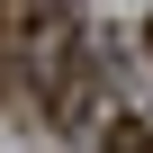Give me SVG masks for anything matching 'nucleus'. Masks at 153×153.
Here are the masks:
<instances>
[{"instance_id": "nucleus-1", "label": "nucleus", "mask_w": 153, "mask_h": 153, "mask_svg": "<svg viewBox=\"0 0 153 153\" xmlns=\"http://www.w3.org/2000/svg\"><path fill=\"white\" fill-rule=\"evenodd\" d=\"M108 153H153V126H144V117H117V126H108Z\"/></svg>"}, {"instance_id": "nucleus-2", "label": "nucleus", "mask_w": 153, "mask_h": 153, "mask_svg": "<svg viewBox=\"0 0 153 153\" xmlns=\"http://www.w3.org/2000/svg\"><path fill=\"white\" fill-rule=\"evenodd\" d=\"M144 45H153V27H144Z\"/></svg>"}]
</instances>
